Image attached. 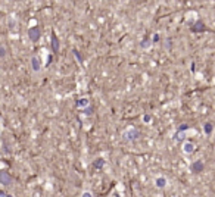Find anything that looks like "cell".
<instances>
[{
	"instance_id": "obj_20",
	"label": "cell",
	"mask_w": 215,
	"mask_h": 197,
	"mask_svg": "<svg viewBox=\"0 0 215 197\" xmlns=\"http://www.w3.org/2000/svg\"><path fill=\"white\" fill-rule=\"evenodd\" d=\"M190 130V125L189 124H181L180 127H178V130L177 131H180V132H187Z\"/></svg>"
},
{
	"instance_id": "obj_27",
	"label": "cell",
	"mask_w": 215,
	"mask_h": 197,
	"mask_svg": "<svg viewBox=\"0 0 215 197\" xmlns=\"http://www.w3.org/2000/svg\"><path fill=\"white\" fill-rule=\"evenodd\" d=\"M190 71H192V74H194V71H196L194 69V62H192V65H190Z\"/></svg>"
},
{
	"instance_id": "obj_13",
	"label": "cell",
	"mask_w": 215,
	"mask_h": 197,
	"mask_svg": "<svg viewBox=\"0 0 215 197\" xmlns=\"http://www.w3.org/2000/svg\"><path fill=\"white\" fill-rule=\"evenodd\" d=\"M71 52H72V55H74V57H75V60L78 62L80 65H83V63H84V56L81 55V52H80L77 47H74Z\"/></svg>"
},
{
	"instance_id": "obj_24",
	"label": "cell",
	"mask_w": 215,
	"mask_h": 197,
	"mask_svg": "<svg viewBox=\"0 0 215 197\" xmlns=\"http://www.w3.org/2000/svg\"><path fill=\"white\" fill-rule=\"evenodd\" d=\"M81 197H94V194L91 193L90 190H84V191L81 193Z\"/></svg>"
},
{
	"instance_id": "obj_17",
	"label": "cell",
	"mask_w": 215,
	"mask_h": 197,
	"mask_svg": "<svg viewBox=\"0 0 215 197\" xmlns=\"http://www.w3.org/2000/svg\"><path fill=\"white\" fill-rule=\"evenodd\" d=\"M8 55V52H6V44L2 43L0 44V59H5Z\"/></svg>"
},
{
	"instance_id": "obj_15",
	"label": "cell",
	"mask_w": 215,
	"mask_h": 197,
	"mask_svg": "<svg viewBox=\"0 0 215 197\" xmlns=\"http://www.w3.org/2000/svg\"><path fill=\"white\" fill-rule=\"evenodd\" d=\"M186 135H187V132H180V131H175L174 132V141H186Z\"/></svg>"
},
{
	"instance_id": "obj_6",
	"label": "cell",
	"mask_w": 215,
	"mask_h": 197,
	"mask_svg": "<svg viewBox=\"0 0 215 197\" xmlns=\"http://www.w3.org/2000/svg\"><path fill=\"white\" fill-rule=\"evenodd\" d=\"M50 47H52L53 55H57L60 50V40H59V37L56 35L55 31H52V34H50Z\"/></svg>"
},
{
	"instance_id": "obj_26",
	"label": "cell",
	"mask_w": 215,
	"mask_h": 197,
	"mask_svg": "<svg viewBox=\"0 0 215 197\" xmlns=\"http://www.w3.org/2000/svg\"><path fill=\"white\" fill-rule=\"evenodd\" d=\"M6 194H8L6 190H5V188H0V197H6Z\"/></svg>"
},
{
	"instance_id": "obj_3",
	"label": "cell",
	"mask_w": 215,
	"mask_h": 197,
	"mask_svg": "<svg viewBox=\"0 0 215 197\" xmlns=\"http://www.w3.org/2000/svg\"><path fill=\"white\" fill-rule=\"evenodd\" d=\"M196 150H197V146H196V143L192 141V140H186L184 143H181V152L186 154V156L194 154Z\"/></svg>"
},
{
	"instance_id": "obj_9",
	"label": "cell",
	"mask_w": 215,
	"mask_h": 197,
	"mask_svg": "<svg viewBox=\"0 0 215 197\" xmlns=\"http://www.w3.org/2000/svg\"><path fill=\"white\" fill-rule=\"evenodd\" d=\"M0 184H2V188L12 186V176L9 175V172H6V171L0 172Z\"/></svg>"
},
{
	"instance_id": "obj_14",
	"label": "cell",
	"mask_w": 215,
	"mask_h": 197,
	"mask_svg": "<svg viewBox=\"0 0 215 197\" xmlns=\"http://www.w3.org/2000/svg\"><path fill=\"white\" fill-rule=\"evenodd\" d=\"M214 130H215L214 122H205L204 124V132L206 135H211V134L214 132Z\"/></svg>"
},
{
	"instance_id": "obj_7",
	"label": "cell",
	"mask_w": 215,
	"mask_h": 197,
	"mask_svg": "<svg viewBox=\"0 0 215 197\" xmlns=\"http://www.w3.org/2000/svg\"><path fill=\"white\" fill-rule=\"evenodd\" d=\"M189 169H190V172L192 174H200V172H204L205 171V162L202 159H197V160H193L190 166H189Z\"/></svg>"
},
{
	"instance_id": "obj_12",
	"label": "cell",
	"mask_w": 215,
	"mask_h": 197,
	"mask_svg": "<svg viewBox=\"0 0 215 197\" xmlns=\"http://www.w3.org/2000/svg\"><path fill=\"white\" fill-rule=\"evenodd\" d=\"M152 46H153V41H152V37H149V35L143 37V40L140 41V49L142 50H149Z\"/></svg>"
},
{
	"instance_id": "obj_5",
	"label": "cell",
	"mask_w": 215,
	"mask_h": 197,
	"mask_svg": "<svg viewBox=\"0 0 215 197\" xmlns=\"http://www.w3.org/2000/svg\"><path fill=\"white\" fill-rule=\"evenodd\" d=\"M30 66H31V71H33L34 74H40L41 69H43V63H41L40 56H37V55L31 56V57H30Z\"/></svg>"
},
{
	"instance_id": "obj_22",
	"label": "cell",
	"mask_w": 215,
	"mask_h": 197,
	"mask_svg": "<svg viewBox=\"0 0 215 197\" xmlns=\"http://www.w3.org/2000/svg\"><path fill=\"white\" fill-rule=\"evenodd\" d=\"M53 53H47V57H46V66H50L52 62H53Z\"/></svg>"
},
{
	"instance_id": "obj_18",
	"label": "cell",
	"mask_w": 215,
	"mask_h": 197,
	"mask_svg": "<svg viewBox=\"0 0 215 197\" xmlns=\"http://www.w3.org/2000/svg\"><path fill=\"white\" fill-rule=\"evenodd\" d=\"M171 47H172V38H171V37H168V38L165 40V43H164V49L170 52Z\"/></svg>"
},
{
	"instance_id": "obj_4",
	"label": "cell",
	"mask_w": 215,
	"mask_h": 197,
	"mask_svg": "<svg viewBox=\"0 0 215 197\" xmlns=\"http://www.w3.org/2000/svg\"><path fill=\"white\" fill-rule=\"evenodd\" d=\"M190 31L194 33V34H197V33H209V28L206 27V24H205L204 19H196V21L190 25Z\"/></svg>"
},
{
	"instance_id": "obj_25",
	"label": "cell",
	"mask_w": 215,
	"mask_h": 197,
	"mask_svg": "<svg viewBox=\"0 0 215 197\" xmlns=\"http://www.w3.org/2000/svg\"><path fill=\"white\" fill-rule=\"evenodd\" d=\"M8 25H9V28H12V30H16V21L15 19H9Z\"/></svg>"
},
{
	"instance_id": "obj_11",
	"label": "cell",
	"mask_w": 215,
	"mask_h": 197,
	"mask_svg": "<svg viewBox=\"0 0 215 197\" xmlns=\"http://www.w3.org/2000/svg\"><path fill=\"white\" fill-rule=\"evenodd\" d=\"M105 165H106V160H105L103 157H96V159L93 160V163H91V168L96 169V171H100V169L105 168Z\"/></svg>"
},
{
	"instance_id": "obj_8",
	"label": "cell",
	"mask_w": 215,
	"mask_h": 197,
	"mask_svg": "<svg viewBox=\"0 0 215 197\" xmlns=\"http://www.w3.org/2000/svg\"><path fill=\"white\" fill-rule=\"evenodd\" d=\"M153 186L158 190H165L168 187V178L165 175H156L153 178Z\"/></svg>"
},
{
	"instance_id": "obj_21",
	"label": "cell",
	"mask_w": 215,
	"mask_h": 197,
	"mask_svg": "<svg viewBox=\"0 0 215 197\" xmlns=\"http://www.w3.org/2000/svg\"><path fill=\"white\" fill-rule=\"evenodd\" d=\"M150 37H152V41H153V44L161 41V34H159V33H153Z\"/></svg>"
},
{
	"instance_id": "obj_1",
	"label": "cell",
	"mask_w": 215,
	"mask_h": 197,
	"mask_svg": "<svg viewBox=\"0 0 215 197\" xmlns=\"http://www.w3.org/2000/svg\"><path fill=\"white\" fill-rule=\"evenodd\" d=\"M121 137L127 143H134L142 137V131L138 128H136V127H128V128H125L124 131H122Z\"/></svg>"
},
{
	"instance_id": "obj_23",
	"label": "cell",
	"mask_w": 215,
	"mask_h": 197,
	"mask_svg": "<svg viewBox=\"0 0 215 197\" xmlns=\"http://www.w3.org/2000/svg\"><path fill=\"white\" fill-rule=\"evenodd\" d=\"M2 153H3V154H8V153H9V150H8V146H6V141H5V140H2Z\"/></svg>"
},
{
	"instance_id": "obj_19",
	"label": "cell",
	"mask_w": 215,
	"mask_h": 197,
	"mask_svg": "<svg viewBox=\"0 0 215 197\" xmlns=\"http://www.w3.org/2000/svg\"><path fill=\"white\" fill-rule=\"evenodd\" d=\"M142 121H143V124H150V122L153 121V116L149 115V113H145V115L142 116Z\"/></svg>"
},
{
	"instance_id": "obj_28",
	"label": "cell",
	"mask_w": 215,
	"mask_h": 197,
	"mask_svg": "<svg viewBox=\"0 0 215 197\" xmlns=\"http://www.w3.org/2000/svg\"><path fill=\"white\" fill-rule=\"evenodd\" d=\"M6 197H15V196H13V194H11V193H8V194H6Z\"/></svg>"
},
{
	"instance_id": "obj_10",
	"label": "cell",
	"mask_w": 215,
	"mask_h": 197,
	"mask_svg": "<svg viewBox=\"0 0 215 197\" xmlns=\"http://www.w3.org/2000/svg\"><path fill=\"white\" fill-rule=\"evenodd\" d=\"M75 106H77V109H80V110L89 108V106H91L90 98L89 97H78L77 100H75Z\"/></svg>"
},
{
	"instance_id": "obj_2",
	"label": "cell",
	"mask_w": 215,
	"mask_h": 197,
	"mask_svg": "<svg viewBox=\"0 0 215 197\" xmlns=\"http://www.w3.org/2000/svg\"><path fill=\"white\" fill-rule=\"evenodd\" d=\"M27 35H28V40L33 41V43H37L40 38H41V28L38 25H33L28 28L27 31Z\"/></svg>"
},
{
	"instance_id": "obj_16",
	"label": "cell",
	"mask_w": 215,
	"mask_h": 197,
	"mask_svg": "<svg viewBox=\"0 0 215 197\" xmlns=\"http://www.w3.org/2000/svg\"><path fill=\"white\" fill-rule=\"evenodd\" d=\"M81 113L86 115V116H91V115L94 113V108H93V106H89V108H86V109L81 110Z\"/></svg>"
}]
</instances>
